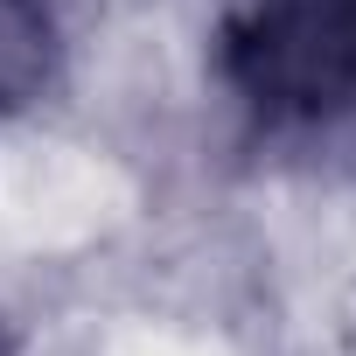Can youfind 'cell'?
Returning <instances> with one entry per match:
<instances>
[{"instance_id":"obj_1","label":"cell","mask_w":356,"mask_h":356,"mask_svg":"<svg viewBox=\"0 0 356 356\" xmlns=\"http://www.w3.org/2000/svg\"><path fill=\"white\" fill-rule=\"evenodd\" d=\"M210 77L266 161L356 182V0H210Z\"/></svg>"},{"instance_id":"obj_2","label":"cell","mask_w":356,"mask_h":356,"mask_svg":"<svg viewBox=\"0 0 356 356\" xmlns=\"http://www.w3.org/2000/svg\"><path fill=\"white\" fill-rule=\"evenodd\" d=\"M63 77L56 0H0V119L35 112Z\"/></svg>"},{"instance_id":"obj_3","label":"cell","mask_w":356,"mask_h":356,"mask_svg":"<svg viewBox=\"0 0 356 356\" xmlns=\"http://www.w3.org/2000/svg\"><path fill=\"white\" fill-rule=\"evenodd\" d=\"M0 356H22V342H15V335H8V328H0Z\"/></svg>"}]
</instances>
